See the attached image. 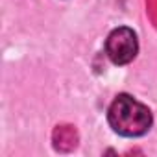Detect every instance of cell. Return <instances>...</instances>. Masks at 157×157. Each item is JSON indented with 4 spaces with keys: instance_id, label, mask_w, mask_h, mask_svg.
<instances>
[{
    "instance_id": "obj_3",
    "label": "cell",
    "mask_w": 157,
    "mask_h": 157,
    "mask_svg": "<svg viewBox=\"0 0 157 157\" xmlns=\"http://www.w3.org/2000/svg\"><path fill=\"white\" fill-rule=\"evenodd\" d=\"M52 140H54V148L57 151H70L78 146V133L74 129V126H57L52 133Z\"/></svg>"
},
{
    "instance_id": "obj_4",
    "label": "cell",
    "mask_w": 157,
    "mask_h": 157,
    "mask_svg": "<svg viewBox=\"0 0 157 157\" xmlns=\"http://www.w3.org/2000/svg\"><path fill=\"white\" fill-rule=\"evenodd\" d=\"M150 2V15H155L157 11V0H148Z\"/></svg>"
},
{
    "instance_id": "obj_2",
    "label": "cell",
    "mask_w": 157,
    "mask_h": 157,
    "mask_svg": "<svg viewBox=\"0 0 157 157\" xmlns=\"http://www.w3.org/2000/svg\"><path fill=\"white\" fill-rule=\"evenodd\" d=\"M105 50H107L109 59L115 65H126V63H129L137 56V50H139L135 32L131 28H126V26L113 30L109 33V37H107Z\"/></svg>"
},
{
    "instance_id": "obj_1",
    "label": "cell",
    "mask_w": 157,
    "mask_h": 157,
    "mask_svg": "<svg viewBox=\"0 0 157 157\" xmlns=\"http://www.w3.org/2000/svg\"><path fill=\"white\" fill-rule=\"evenodd\" d=\"M111 128L124 137H140L151 126V113L129 94H118L107 113Z\"/></svg>"
}]
</instances>
